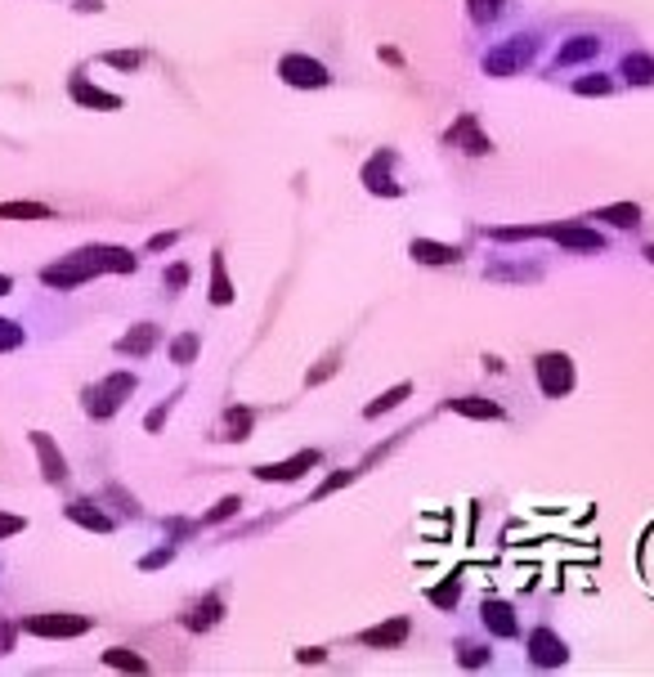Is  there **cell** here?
Returning <instances> with one entry per match:
<instances>
[{"mask_svg":"<svg viewBox=\"0 0 654 677\" xmlns=\"http://www.w3.org/2000/svg\"><path fill=\"white\" fill-rule=\"evenodd\" d=\"M99 274H135V256H130L126 247L90 242V247H81V251L63 256L58 265H45V269H41V279H45L50 288H58V292L81 288V283H90V279H99Z\"/></svg>","mask_w":654,"mask_h":677,"instance_id":"cell-1","label":"cell"},{"mask_svg":"<svg viewBox=\"0 0 654 677\" xmlns=\"http://www.w3.org/2000/svg\"><path fill=\"white\" fill-rule=\"evenodd\" d=\"M130 395H135V377L130 373H112V377H104V381H95V386L81 390L90 418H112Z\"/></svg>","mask_w":654,"mask_h":677,"instance_id":"cell-2","label":"cell"},{"mask_svg":"<svg viewBox=\"0 0 654 677\" xmlns=\"http://www.w3.org/2000/svg\"><path fill=\"white\" fill-rule=\"evenodd\" d=\"M534 36H512V41H502L497 50H489L484 54V73L489 77H516L520 73V67L534 58Z\"/></svg>","mask_w":654,"mask_h":677,"instance_id":"cell-3","label":"cell"},{"mask_svg":"<svg viewBox=\"0 0 654 677\" xmlns=\"http://www.w3.org/2000/svg\"><path fill=\"white\" fill-rule=\"evenodd\" d=\"M278 77L292 86V90H323L332 77H327V67L319 63V58H310V54H282V63H278Z\"/></svg>","mask_w":654,"mask_h":677,"instance_id":"cell-4","label":"cell"},{"mask_svg":"<svg viewBox=\"0 0 654 677\" xmlns=\"http://www.w3.org/2000/svg\"><path fill=\"white\" fill-rule=\"evenodd\" d=\"M534 368H538V390H542L547 399H560V395L573 390V359H569V355L547 350V355H538Z\"/></svg>","mask_w":654,"mask_h":677,"instance_id":"cell-5","label":"cell"},{"mask_svg":"<svg viewBox=\"0 0 654 677\" xmlns=\"http://www.w3.org/2000/svg\"><path fill=\"white\" fill-rule=\"evenodd\" d=\"M23 633H32V637H86L90 633V619L86 615H32V619H23Z\"/></svg>","mask_w":654,"mask_h":677,"instance_id":"cell-6","label":"cell"},{"mask_svg":"<svg viewBox=\"0 0 654 677\" xmlns=\"http://www.w3.org/2000/svg\"><path fill=\"white\" fill-rule=\"evenodd\" d=\"M319 466V449H301V453H292L287 462H265V466H256V481H278V485H287V481H301L305 471H314Z\"/></svg>","mask_w":654,"mask_h":677,"instance_id":"cell-7","label":"cell"},{"mask_svg":"<svg viewBox=\"0 0 654 677\" xmlns=\"http://www.w3.org/2000/svg\"><path fill=\"white\" fill-rule=\"evenodd\" d=\"M556 238L560 247H573V251H601L605 247V238L596 234V229H588V225H542V229H534V238Z\"/></svg>","mask_w":654,"mask_h":677,"instance_id":"cell-8","label":"cell"},{"mask_svg":"<svg viewBox=\"0 0 654 677\" xmlns=\"http://www.w3.org/2000/svg\"><path fill=\"white\" fill-rule=\"evenodd\" d=\"M444 144H453V149H462V153H471V158L493 153V140H489V135H480V126H475V117H471V112H466V117H458V121L449 126Z\"/></svg>","mask_w":654,"mask_h":677,"instance_id":"cell-9","label":"cell"},{"mask_svg":"<svg viewBox=\"0 0 654 677\" xmlns=\"http://www.w3.org/2000/svg\"><path fill=\"white\" fill-rule=\"evenodd\" d=\"M529 659H534L538 668H560V664L569 659V646H565L551 628H534V633H529Z\"/></svg>","mask_w":654,"mask_h":677,"instance_id":"cell-10","label":"cell"},{"mask_svg":"<svg viewBox=\"0 0 654 677\" xmlns=\"http://www.w3.org/2000/svg\"><path fill=\"white\" fill-rule=\"evenodd\" d=\"M408 633H412V624H408L404 615H395V619H386V624H377V628H363L358 642L373 646V650H395V646L408 642Z\"/></svg>","mask_w":654,"mask_h":677,"instance_id":"cell-11","label":"cell"},{"mask_svg":"<svg viewBox=\"0 0 654 677\" xmlns=\"http://www.w3.org/2000/svg\"><path fill=\"white\" fill-rule=\"evenodd\" d=\"M32 449H36V458H41V476H45L50 485L67 481V462H63V453L54 449V440H50L45 431H32Z\"/></svg>","mask_w":654,"mask_h":677,"instance_id":"cell-12","label":"cell"},{"mask_svg":"<svg viewBox=\"0 0 654 677\" xmlns=\"http://www.w3.org/2000/svg\"><path fill=\"white\" fill-rule=\"evenodd\" d=\"M390 162H395V153L386 149V153H377V158H368V166H363V184H368L373 193H386V197H399L404 188L390 180Z\"/></svg>","mask_w":654,"mask_h":677,"instance_id":"cell-13","label":"cell"},{"mask_svg":"<svg viewBox=\"0 0 654 677\" xmlns=\"http://www.w3.org/2000/svg\"><path fill=\"white\" fill-rule=\"evenodd\" d=\"M480 619H484V628H489L493 637H516V633H520V624H516V611H512V605H506V601H484Z\"/></svg>","mask_w":654,"mask_h":677,"instance_id":"cell-14","label":"cell"},{"mask_svg":"<svg viewBox=\"0 0 654 677\" xmlns=\"http://www.w3.org/2000/svg\"><path fill=\"white\" fill-rule=\"evenodd\" d=\"M408 256L421 260V265H458V260H462V251H458L453 242H430V238H412Z\"/></svg>","mask_w":654,"mask_h":677,"instance_id":"cell-15","label":"cell"},{"mask_svg":"<svg viewBox=\"0 0 654 677\" xmlns=\"http://www.w3.org/2000/svg\"><path fill=\"white\" fill-rule=\"evenodd\" d=\"M220 615H225V601L220 596H202L197 605H193V611L184 615V628H193V633H206V628H215V624H220Z\"/></svg>","mask_w":654,"mask_h":677,"instance_id":"cell-16","label":"cell"},{"mask_svg":"<svg viewBox=\"0 0 654 677\" xmlns=\"http://www.w3.org/2000/svg\"><path fill=\"white\" fill-rule=\"evenodd\" d=\"M449 413H462V418H475V422H497L502 418V409L493 399H480V395H458V399H449Z\"/></svg>","mask_w":654,"mask_h":677,"instance_id":"cell-17","label":"cell"},{"mask_svg":"<svg viewBox=\"0 0 654 677\" xmlns=\"http://www.w3.org/2000/svg\"><path fill=\"white\" fill-rule=\"evenodd\" d=\"M72 99H77L81 108H108V112H117V108H121V95H108V90L90 86L86 77H72Z\"/></svg>","mask_w":654,"mask_h":677,"instance_id":"cell-18","label":"cell"},{"mask_svg":"<svg viewBox=\"0 0 654 677\" xmlns=\"http://www.w3.org/2000/svg\"><path fill=\"white\" fill-rule=\"evenodd\" d=\"M158 346V327L153 323H139V327H130L121 342H117V355H135V359H143Z\"/></svg>","mask_w":654,"mask_h":677,"instance_id":"cell-19","label":"cell"},{"mask_svg":"<svg viewBox=\"0 0 654 677\" xmlns=\"http://www.w3.org/2000/svg\"><path fill=\"white\" fill-rule=\"evenodd\" d=\"M211 305H229L234 301V283H229V269H225V251L211 256Z\"/></svg>","mask_w":654,"mask_h":677,"instance_id":"cell-20","label":"cell"},{"mask_svg":"<svg viewBox=\"0 0 654 677\" xmlns=\"http://www.w3.org/2000/svg\"><path fill=\"white\" fill-rule=\"evenodd\" d=\"M596 50H601V41H596V36H573V41H565V45H560V54H556V67L588 63V58H596Z\"/></svg>","mask_w":654,"mask_h":677,"instance_id":"cell-21","label":"cell"},{"mask_svg":"<svg viewBox=\"0 0 654 677\" xmlns=\"http://www.w3.org/2000/svg\"><path fill=\"white\" fill-rule=\"evenodd\" d=\"M251 422H256L251 409H229V413L220 418V431H215V440H247V435H251Z\"/></svg>","mask_w":654,"mask_h":677,"instance_id":"cell-22","label":"cell"},{"mask_svg":"<svg viewBox=\"0 0 654 677\" xmlns=\"http://www.w3.org/2000/svg\"><path fill=\"white\" fill-rule=\"evenodd\" d=\"M592 220H610L614 229H636L641 225V207H636V202H614V207L592 212Z\"/></svg>","mask_w":654,"mask_h":677,"instance_id":"cell-23","label":"cell"},{"mask_svg":"<svg viewBox=\"0 0 654 677\" xmlns=\"http://www.w3.org/2000/svg\"><path fill=\"white\" fill-rule=\"evenodd\" d=\"M67 520H77V525H86V529H99V534H108L112 529V520L95 507V503H86V498H77V503H67Z\"/></svg>","mask_w":654,"mask_h":677,"instance_id":"cell-24","label":"cell"},{"mask_svg":"<svg viewBox=\"0 0 654 677\" xmlns=\"http://www.w3.org/2000/svg\"><path fill=\"white\" fill-rule=\"evenodd\" d=\"M0 220H50L45 202H0Z\"/></svg>","mask_w":654,"mask_h":677,"instance_id":"cell-25","label":"cell"},{"mask_svg":"<svg viewBox=\"0 0 654 677\" xmlns=\"http://www.w3.org/2000/svg\"><path fill=\"white\" fill-rule=\"evenodd\" d=\"M412 395V386L408 381H399V386H390L386 395H377L373 404H368V409H363V418H381V413H390V409H399V404Z\"/></svg>","mask_w":654,"mask_h":677,"instance_id":"cell-26","label":"cell"},{"mask_svg":"<svg viewBox=\"0 0 654 677\" xmlns=\"http://www.w3.org/2000/svg\"><path fill=\"white\" fill-rule=\"evenodd\" d=\"M623 77H627L632 86H650V81H654V58H650V54H627V58H623Z\"/></svg>","mask_w":654,"mask_h":677,"instance_id":"cell-27","label":"cell"},{"mask_svg":"<svg viewBox=\"0 0 654 677\" xmlns=\"http://www.w3.org/2000/svg\"><path fill=\"white\" fill-rule=\"evenodd\" d=\"M104 664H108V668H126V673H143V668H149V664H143V655H135V650H126V646L104 650Z\"/></svg>","mask_w":654,"mask_h":677,"instance_id":"cell-28","label":"cell"},{"mask_svg":"<svg viewBox=\"0 0 654 677\" xmlns=\"http://www.w3.org/2000/svg\"><path fill=\"white\" fill-rule=\"evenodd\" d=\"M458 596H462L458 579H444V583H435V588L426 592V601H430V605H440V611H453V605H458Z\"/></svg>","mask_w":654,"mask_h":677,"instance_id":"cell-29","label":"cell"},{"mask_svg":"<svg viewBox=\"0 0 654 677\" xmlns=\"http://www.w3.org/2000/svg\"><path fill=\"white\" fill-rule=\"evenodd\" d=\"M197 346H202L197 332H184V336H175V342H171V359L175 364H193L197 359Z\"/></svg>","mask_w":654,"mask_h":677,"instance_id":"cell-30","label":"cell"},{"mask_svg":"<svg viewBox=\"0 0 654 677\" xmlns=\"http://www.w3.org/2000/svg\"><path fill=\"white\" fill-rule=\"evenodd\" d=\"M238 507H242V498L238 494H225L220 503H215L206 516H202V525H220V520H229V516H238Z\"/></svg>","mask_w":654,"mask_h":677,"instance_id":"cell-31","label":"cell"},{"mask_svg":"<svg viewBox=\"0 0 654 677\" xmlns=\"http://www.w3.org/2000/svg\"><path fill=\"white\" fill-rule=\"evenodd\" d=\"M466 10H471L475 23H493L502 14V0H466Z\"/></svg>","mask_w":654,"mask_h":677,"instance_id":"cell-32","label":"cell"},{"mask_svg":"<svg viewBox=\"0 0 654 677\" xmlns=\"http://www.w3.org/2000/svg\"><path fill=\"white\" fill-rule=\"evenodd\" d=\"M19 346H23V327L10 323V319H0V355H5V350H19Z\"/></svg>","mask_w":654,"mask_h":677,"instance_id":"cell-33","label":"cell"},{"mask_svg":"<svg viewBox=\"0 0 654 677\" xmlns=\"http://www.w3.org/2000/svg\"><path fill=\"white\" fill-rule=\"evenodd\" d=\"M104 63H108V67H121V73H135L143 58H139L135 50H112V54H104Z\"/></svg>","mask_w":654,"mask_h":677,"instance_id":"cell-34","label":"cell"},{"mask_svg":"<svg viewBox=\"0 0 654 677\" xmlns=\"http://www.w3.org/2000/svg\"><path fill=\"white\" fill-rule=\"evenodd\" d=\"M573 90L578 95H610L614 86H610V77H583V81H573Z\"/></svg>","mask_w":654,"mask_h":677,"instance_id":"cell-35","label":"cell"},{"mask_svg":"<svg viewBox=\"0 0 654 677\" xmlns=\"http://www.w3.org/2000/svg\"><path fill=\"white\" fill-rule=\"evenodd\" d=\"M350 481H354V471H336V476H327V481L314 489V498H327V494H336V489H341V485H350Z\"/></svg>","mask_w":654,"mask_h":677,"instance_id":"cell-36","label":"cell"},{"mask_svg":"<svg viewBox=\"0 0 654 677\" xmlns=\"http://www.w3.org/2000/svg\"><path fill=\"white\" fill-rule=\"evenodd\" d=\"M336 364H341V355H336V350H332V355H327V359H323V364H319V368H314V373H310V386H319V381H327V377H332V373H336Z\"/></svg>","mask_w":654,"mask_h":677,"instance_id":"cell-37","label":"cell"},{"mask_svg":"<svg viewBox=\"0 0 654 677\" xmlns=\"http://www.w3.org/2000/svg\"><path fill=\"white\" fill-rule=\"evenodd\" d=\"M462 668H480V664H489V650L484 646H462Z\"/></svg>","mask_w":654,"mask_h":677,"instance_id":"cell-38","label":"cell"},{"mask_svg":"<svg viewBox=\"0 0 654 677\" xmlns=\"http://www.w3.org/2000/svg\"><path fill=\"white\" fill-rule=\"evenodd\" d=\"M27 520L23 516H10V512H0V538H10V534H23Z\"/></svg>","mask_w":654,"mask_h":677,"instance_id":"cell-39","label":"cell"},{"mask_svg":"<svg viewBox=\"0 0 654 677\" xmlns=\"http://www.w3.org/2000/svg\"><path fill=\"white\" fill-rule=\"evenodd\" d=\"M184 283H189V265H171V269H166V288L180 292Z\"/></svg>","mask_w":654,"mask_h":677,"instance_id":"cell-40","label":"cell"},{"mask_svg":"<svg viewBox=\"0 0 654 677\" xmlns=\"http://www.w3.org/2000/svg\"><path fill=\"white\" fill-rule=\"evenodd\" d=\"M171 557H175V548H158V552H149V557H143L139 565H143V570H158V565H166Z\"/></svg>","mask_w":654,"mask_h":677,"instance_id":"cell-41","label":"cell"},{"mask_svg":"<svg viewBox=\"0 0 654 677\" xmlns=\"http://www.w3.org/2000/svg\"><path fill=\"white\" fill-rule=\"evenodd\" d=\"M166 418H171V399H166V404H158V409L149 413V422H143V427H149V431H162V422H166Z\"/></svg>","mask_w":654,"mask_h":677,"instance_id":"cell-42","label":"cell"},{"mask_svg":"<svg viewBox=\"0 0 654 677\" xmlns=\"http://www.w3.org/2000/svg\"><path fill=\"white\" fill-rule=\"evenodd\" d=\"M171 242H175V234H171V229H166V234H153V238H149V251H166Z\"/></svg>","mask_w":654,"mask_h":677,"instance_id":"cell-43","label":"cell"},{"mask_svg":"<svg viewBox=\"0 0 654 677\" xmlns=\"http://www.w3.org/2000/svg\"><path fill=\"white\" fill-rule=\"evenodd\" d=\"M296 659L301 664H323V650L319 646H305V650H296Z\"/></svg>","mask_w":654,"mask_h":677,"instance_id":"cell-44","label":"cell"},{"mask_svg":"<svg viewBox=\"0 0 654 677\" xmlns=\"http://www.w3.org/2000/svg\"><path fill=\"white\" fill-rule=\"evenodd\" d=\"M10 288H14V283H10V279H5V274H0V296H5V292H10Z\"/></svg>","mask_w":654,"mask_h":677,"instance_id":"cell-45","label":"cell"},{"mask_svg":"<svg viewBox=\"0 0 654 677\" xmlns=\"http://www.w3.org/2000/svg\"><path fill=\"white\" fill-rule=\"evenodd\" d=\"M645 256H650V265H654V247H645Z\"/></svg>","mask_w":654,"mask_h":677,"instance_id":"cell-46","label":"cell"}]
</instances>
